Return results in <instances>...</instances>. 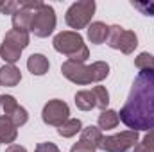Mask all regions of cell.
I'll return each mask as SVG.
<instances>
[{
	"label": "cell",
	"instance_id": "obj_11",
	"mask_svg": "<svg viewBox=\"0 0 154 152\" xmlns=\"http://www.w3.org/2000/svg\"><path fill=\"white\" fill-rule=\"evenodd\" d=\"M109 36V27L102 22H93L90 27H88V39L93 43V45H100L104 43Z\"/></svg>",
	"mask_w": 154,
	"mask_h": 152
},
{
	"label": "cell",
	"instance_id": "obj_13",
	"mask_svg": "<svg viewBox=\"0 0 154 152\" xmlns=\"http://www.w3.org/2000/svg\"><path fill=\"white\" fill-rule=\"evenodd\" d=\"M18 136L16 127L7 116H0V143H13Z\"/></svg>",
	"mask_w": 154,
	"mask_h": 152
},
{
	"label": "cell",
	"instance_id": "obj_3",
	"mask_svg": "<svg viewBox=\"0 0 154 152\" xmlns=\"http://www.w3.org/2000/svg\"><path fill=\"white\" fill-rule=\"evenodd\" d=\"M54 48L65 56H68V61H75V63H84L90 57V50L84 45L82 36L79 32L72 31H65L59 32L54 38Z\"/></svg>",
	"mask_w": 154,
	"mask_h": 152
},
{
	"label": "cell",
	"instance_id": "obj_10",
	"mask_svg": "<svg viewBox=\"0 0 154 152\" xmlns=\"http://www.w3.org/2000/svg\"><path fill=\"white\" fill-rule=\"evenodd\" d=\"M22 81V74L14 65H5L0 68V86L13 88Z\"/></svg>",
	"mask_w": 154,
	"mask_h": 152
},
{
	"label": "cell",
	"instance_id": "obj_6",
	"mask_svg": "<svg viewBox=\"0 0 154 152\" xmlns=\"http://www.w3.org/2000/svg\"><path fill=\"white\" fill-rule=\"evenodd\" d=\"M108 45L124 54H133L134 48L138 47V38L133 31H127L120 25H113V27H109Z\"/></svg>",
	"mask_w": 154,
	"mask_h": 152
},
{
	"label": "cell",
	"instance_id": "obj_8",
	"mask_svg": "<svg viewBox=\"0 0 154 152\" xmlns=\"http://www.w3.org/2000/svg\"><path fill=\"white\" fill-rule=\"evenodd\" d=\"M68 114H70V109H68V104L59 100V99H54V100H48L43 108V113H41V118L47 125H63L66 120H68Z\"/></svg>",
	"mask_w": 154,
	"mask_h": 152
},
{
	"label": "cell",
	"instance_id": "obj_9",
	"mask_svg": "<svg viewBox=\"0 0 154 152\" xmlns=\"http://www.w3.org/2000/svg\"><path fill=\"white\" fill-rule=\"evenodd\" d=\"M32 14H34V11L20 7L13 14V29L20 31V32H29L31 31V22H32Z\"/></svg>",
	"mask_w": 154,
	"mask_h": 152
},
{
	"label": "cell",
	"instance_id": "obj_2",
	"mask_svg": "<svg viewBox=\"0 0 154 152\" xmlns=\"http://www.w3.org/2000/svg\"><path fill=\"white\" fill-rule=\"evenodd\" d=\"M61 72L68 81L75 84H91V82H100L109 75V66L104 61H97L91 66H86L75 61H65Z\"/></svg>",
	"mask_w": 154,
	"mask_h": 152
},
{
	"label": "cell",
	"instance_id": "obj_18",
	"mask_svg": "<svg viewBox=\"0 0 154 152\" xmlns=\"http://www.w3.org/2000/svg\"><path fill=\"white\" fill-rule=\"evenodd\" d=\"M118 122H120L118 113H115L113 109H104L99 114V127L100 129H115Z\"/></svg>",
	"mask_w": 154,
	"mask_h": 152
},
{
	"label": "cell",
	"instance_id": "obj_16",
	"mask_svg": "<svg viewBox=\"0 0 154 152\" xmlns=\"http://www.w3.org/2000/svg\"><path fill=\"white\" fill-rule=\"evenodd\" d=\"M102 138H104V136H102V132H100V127H95V125L84 127V129H82V134H81V140L86 141V143H90V145H93L95 149H99Z\"/></svg>",
	"mask_w": 154,
	"mask_h": 152
},
{
	"label": "cell",
	"instance_id": "obj_15",
	"mask_svg": "<svg viewBox=\"0 0 154 152\" xmlns=\"http://www.w3.org/2000/svg\"><path fill=\"white\" fill-rule=\"evenodd\" d=\"M75 106L81 111H91L93 108H97V100H95V95L88 90L84 91H77L75 93Z\"/></svg>",
	"mask_w": 154,
	"mask_h": 152
},
{
	"label": "cell",
	"instance_id": "obj_21",
	"mask_svg": "<svg viewBox=\"0 0 154 152\" xmlns=\"http://www.w3.org/2000/svg\"><path fill=\"white\" fill-rule=\"evenodd\" d=\"M91 93L95 95V100H97V108H100L102 111L108 108V104H109V93H108V90L104 88V86H95L93 90H91Z\"/></svg>",
	"mask_w": 154,
	"mask_h": 152
},
{
	"label": "cell",
	"instance_id": "obj_7",
	"mask_svg": "<svg viewBox=\"0 0 154 152\" xmlns=\"http://www.w3.org/2000/svg\"><path fill=\"white\" fill-rule=\"evenodd\" d=\"M136 141H138V132L129 129V131H124L120 134L102 138L99 149L104 152H127L131 147H134Z\"/></svg>",
	"mask_w": 154,
	"mask_h": 152
},
{
	"label": "cell",
	"instance_id": "obj_12",
	"mask_svg": "<svg viewBox=\"0 0 154 152\" xmlns=\"http://www.w3.org/2000/svg\"><path fill=\"white\" fill-rule=\"evenodd\" d=\"M27 68L32 75H45L48 72V59L43 54H32L27 59Z\"/></svg>",
	"mask_w": 154,
	"mask_h": 152
},
{
	"label": "cell",
	"instance_id": "obj_28",
	"mask_svg": "<svg viewBox=\"0 0 154 152\" xmlns=\"http://www.w3.org/2000/svg\"><path fill=\"white\" fill-rule=\"evenodd\" d=\"M34 152H59V149H57L54 143L45 141V143H38V145H36V150H34Z\"/></svg>",
	"mask_w": 154,
	"mask_h": 152
},
{
	"label": "cell",
	"instance_id": "obj_26",
	"mask_svg": "<svg viewBox=\"0 0 154 152\" xmlns=\"http://www.w3.org/2000/svg\"><path fill=\"white\" fill-rule=\"evenodd\" d=\"M20 7H22V4L16 2V0H5V2H0V13H2V14H14Z\"/></svg>",
	"mask_w": 154,
	"mask_h": 152
},
{
	"label": "cell",
	"instance_id": "obj_17",
	"mask_svg": "<svg viewBox=\"0 0 154 152\" xmlns=\"http://www.w3.org/2000/svg\"><path fill=\"white\" fill-rule=\"evenodd\" d=\"M79 131H82V125H81L79 118H68L63 125L57 127V134L63 136V138H72V136H75Z\"/></svg>",
	"mask_w": 154,
	"mask_h": 152
},
{
	"label": "cell",
	"instance_id": "obj_23",
	"mask_svg": "<svg viewBox=\"0 0 154 152\" xmlns=\"http://www.w3.org/2000/svg\"><path fill=\"white\" fill-rule=\"evenodd\" d=\"M134 152H154V131H149L143 136L142 143L134 147Z\"/></svg>",
	"mask_w": 154,
	"mask_h": 152
},
{
	"label": "cell",
	"instance_id": "obj_5",
	"mask_svg": "<svg viewBox=\"0 0 154 152\" xmlns=\"http://www.w3.org/2000/svg\"><path fill=\"white\" fill-rule=\"evenodd\" d=\"M93 13H95V2L93 0H81V2H75L68 7L65 20L72 29L79 31V29H84L91 22Z\"/></svg>",
	"mask_w": 154,
	"mask_h": 152
},
{
	"label": "cell",
	"instance_id": "obj_25",
	"mask_svg": "<svg viewBox=\"0 0 154 152\" xmlns=\"http://www.w3.org/2000/svg\"><path fill=\"white\" fill-rule=\"evenodd\" d=\"M131 5L134 9H138L142 14L145 16H154V0H149V2H131Z\"/></svg>",
	"mask_w": 154,
	"mask_h": 152
},
{
	"label": "cell",
	"instance_id": "obj_20",
	"mask_svg": "<svg viewBox=\"0 0 154 152\" xmlns=\"http://www.w3.org/2000/svg\"><path fill=\"white\" fill-rule=\"evenodd\" d=\"M18 109V102L13 95H2L0 97V111L4 113V116H11Z\"/></svg>",
	"mask_w": 154,
	"mask_h": 152
},
{
	"label": "cell",
	"instance_id": "obj_22",
	"mask_svg": "<svg viewBox=\"0 0 154 152\" xmlns=\"http://www.w3.org/2000/svg\"><path fill=\"white\" fill-rule=\"evenodd\" d=\"M134 65L138 70H154V56H151L149 52H142L134 59Z\"/></svg>",
	"mask_w": 154,
	"mask_h": 152
},
{
	"label": "cell",
	"instance_id": "obj_4",
	"mask_svg": "<svg viewBox=\"0 0 154 152\" xmlns=\"http://www.w3.org/2000/svg\"><path fill=\"white\" fill-rule=\"evenodd\" d=\"M56 29V13L54 7L48 4H43L38 11H34L32 14V22H31V32L38 38H47L54 32Z\"/></svg>",
	"mask_w": 154,
	"mask_h": 152
},
{
	"label": "cell",
	"instance_id": "obj_29",
	"mask_svg": "<svg viewBox=\"0 0 154 152\" xmlns=\"http://www.w3.org/2000/svg\"><path fill=\"white\" fill-rule=\"evenodd\" d=\"M5 152H27V150H25V147H22V145H9Z\"/></svg>",
	"mask_w": 154,
	"mask_h": 152
},
{
	"label": "cell",
	"instance_id": "obj_1",
	"mask_svg": "<svg viewBox=\"0 0 154 152\" xmlns=\"http://www.w3.org/2000/svg\"><path fill=\"white\" fill-rule=\"evenodd\" d=\"M118 118L131 131H154V70H140Z\"/></svg>",
	"mask_w": 154,
	"mask_h": 152
},
{
	"label": "cell",
	"instance_id": "obj_24",
	"mask_svg": "<svg viewBox=\"0 0 154 152\" xmlns=\"http://www.w3.org/2000/svg\"><path fill=\"white\" fill-rule=\"evenodd\" d=\"M7 118H9V120L13 122V125L18 129V127H22V125H25V123H27V120H29V114H27V111H25L22 106H18V109L11 114V116H7Z\"/></svg>",
	"mask_w": 154,
	"mask_h": 152
},
{
	"label": "cell",
	"instance_id": "obj_27",
	"mask_svg": "<svg viewBox=\"0 0 154 152\" xmlns=\"http://www.w3.org/2000/svg\"><path fill=\"white\" fill-rule=\"evenodd\" d=\"M97 149L93 147V145H90V143H86V141H82V140H79L77 143L72 145V149L70 152H95Z\"/></svg>",
	"mask_w": 154,
	"mask_h": 152
},
{
	"label": "cell",
	"instance_id": "obj_19",
	"mask_svg": "<svg viewBox=\"0 0 154 152\" xmlns=\"http://www.w3.org/2000/svg\"><path fill=\"white\" fill-rule=\"evenodd\" d=\"M0 56H2V59H4L5 63L14 65V63L20 59L22 50H18V48H14V47H11V45H7V43H4V41H2V47H0Z\"/></svg>",
	"mask_w": 154,
	"mask_h": 152
},
{
	"label": "cell",
	"instance_id": "obj_14",
	"mask_svg": "<svg viewBox=\"0 0 154 152\" xmlns=\"http://www.w3.org/2000/svg\"><path fill=\"white\" fill-rule=\"evenodd\" d=\"M4 43L14 47V48H18V50H23V48L29 45V34H27V32H20V31L11 29V31L5 34Z\"/></svg>",
	"mask_w": 154,
	"mask_h": 152
}]
</instances>
